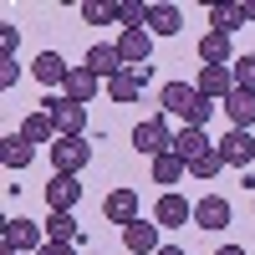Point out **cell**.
Instances as JSON below:
<instances>
[{"label": "cell", "mask_w": 255, "mask_h": 255, "mask_svg": "<svg viewBox=\"0 0 255 255\" xmlns=\"http://www.w3.org/2000/svg\"><path fill=\"white\" fill-rule=\"evenodd\" d=\"M245 15H250V20H255V0H250V5H245Z\"/></svg>", "instance_id": "d590c367"}, {"label": "cell", "mask_w": 255, "mask_h": 255, "mask_svg": "<svg viewBox=\"0 0 255 255\" xmlns=\"http://www.w3.org/2000/svg\"><path fill=\"white\" fill-rule=\"evenodd\" d=\"M163 113L184 118V128H204L209 118H215V102L199 97L194 82H168V87H163Z\"/></svg>", "instance_id": "6da1fadb"}, {"label": "cell", "mask_w": 255, "mask_h": 255, "mask_svg": "<svg viewBox=\"0 0 255 255\" xmlns=\"http://www.w3.org/2000/svg\"><path fill=\"white\" fill-rule=\"evenodd\" d=\"M153 36H179L184 31V10L179 5H148V20H143Z\"/></svg>", "instance_id": "2e32d148"}, {"label": "cell", "mask_w": 255, "mask_h": 255, "mask_svg": "<svg viewBox=\"0 0 255 255\" xmlns=\"http://www.w3.org/2000/svg\"><path fill=\"white\" fill-rule=\"evenodd\" d=\"M31 72H36V82H46V87H61V82H67V61H61L56 51H41L36 61H31Z\"/></svg>", "instance_id": "44dd1931"}, {"label": "cell", "mask_w": 255, "mask_h": 255, "mask_svg": "<svg viewBox=\"0 0 255 255\" xmlns=\"http://www.w3.org/2000/svg\"><path fill=\"white\" fill-rule=\"evenodd\" d=\"M5 250L41 255V250H46V230H41L36 220H26V215H15V220H5Z\"/></svg>", "instance_id": "7a4b0ae2"}, {"label": "cell", "mask_w": 255, "mask_h": 255, "mask_svg": "<svg viewBox=\"0 0 255 255\" xmlns=\"http://www.w3.org/2000/svg\"><path fill=\"white\" fill-rule=\"evenodd\" d=\"M102 215H108L113 225H123V230H128L133 220H143V215H138V194H133V189H113V194L102 199Z\"/></svg>", "instance_id": "8fae6325"}, {"label": "cell", "mask_w": 255, "mask_h": 255, "mask_svg": "<svg viewBox=\"0 0 255 255\" xmlns=\"http://www.w3.org/2000/svg\"><path fill=\"white\" fill-rule=\"evenodd\" d=\"M41 255H77V245H56V240H46V250Z\"/></svg>", "instance_id": "d6a6232c"}, {"label": "cell", "mask_w": 255, "mask_h": 255, "mask_svg": "<svg viewBox=\"0 0 255 255\" xmlns=\"http://www.w3.org/2000/svg\"><path fill=\"white\" fill-rule=\"evenodd\" d=\"M215 255H245V250H240V245H220Z\"/></svg>", "instance_id": "836d02e7"}, {"label": "cell", "mask_w": 255, "mask_h": 255, "mask_svg": "<svg viewBox=\"0 0 255 255\" xmlns=\"http://www.w3.org/2000/svg\"><path fill=\"white\" fill-rule=\"evenodd\" d=\"M87 72H92L97 82H102V77L113 82L118 72H128V61H123V51H118V46H92V51H87Z\"/></svg>", "instance_id": "5bb4252c"}, {"label": "cell", "mask_w": 255, "mask_h": 255, "mask_svg": "<svg viewBox=\"0 0 255 255\" xmlns=\"http://www.w3.org/2000/svg\"><path fill=\"white\" fill-rule=\"evenodd\" d=\"M158 255H184V250H179V245H163V250H158Z\"/></svg>", "instance_id": "e575fe53"}, {"label": "cell", "mask_w": 255, "mask_h": 255, "mask_svg": "<svg viewBox=\"0 0 255 255\" xmlns=\"http://www.w3.org/2000/svg\"><path fill=\"white\" fill-rule=\"evenodd\" d=\"M250 204H255V194H250Z\"/></svg>", "instance_id": "8d00e7d4"}, {"label": "cell", "mask_w": 255, "mask_h": 255, "mask_svg": "<svg viewBox=\"0 0 255 255\" xmlns=\"http://www.w3.org/2000/svg\"><path fill=\"white\" fill-rule=\"evenodd\" d=\"M113 20H118L123 31H138L143 20H148V5H143V0H113Z\"/></svg>", "instance_id": "d4e9b609"}, {"label": "cell", "mask_w": 255, "mask_h": 255, "mask_svg": "<svg viewBox=\"0 0 255 255\" xmlns=\"http://www.w3.org/2000/svg\"><path fill=\"white\" fill-rule=\"evenodd\" d=\"M61 97H67V102H92L97 97V77L87 67H72L67 82H61Z\"/></svg>", "instance_id": "ac0fdd59"}, {"label": "cell", "mask_w": 255, "mask_h": 255, "mask_svg": "<svg viewBox=\"0 0 255 255\" xmlns=\"http://www.w3.org/2000/svg\"><path fill=\"white\" fill-rule=\"evenodd\" d=\"M41 108L51 113V123H56V133H61V138H82V128H87V108H82V102H67V97H46Z\"/></svg>", "instance_id": "277c9868"}, {"label": "cell", "mask_w": 255, "mask_h": 255, "mask_svg": "<svg viewBox=\"0 0 255 255\" xmlns=\"http://www.w3.org/2000/svg\"><path fill=\"white\" fill-rule=\"evenodd\" d=\"M15 77H20L15 61H0V87H15Z\"/></svg>", "instance_id": "1f68e13d"}, {"label": "cell", "mask_w": 255, "mask_h": 255, "mask_svg": "<svg viewBox=\"0 0 255 255\" xmlns=\"http://www.w3.org/2000/svg\"><path fill=\"white\" fill-rule=\"evenodd\" d=\"M245 5H209V31H220V36H235L245 26Z\"/></svg>", "instance_id": "7402d4cb"}, {"label": "cell", "mask_w": 255, "mask_h": 255, "mask_svg": "<svg viewBox=\"0 0 255 255\" xmlns=\"http://www.w3.org/2000/svg\"><path fill=\"white\" fill-rule=\"evenodd\" d=\"M118 51H123V61H128V67H148V56H153V31H148V26H138V31H123Z\"/></svg>", "instance_id": "30bf717a"}, {"label": "cell", "mask_w": 255, "mask_h": 255, "mask_svg": "<svg viewBox=\"0 0 255 255\" xmlns=\"http://www.w3.org/2000/svg\"><path fill=\"white\" fill-rule=\"evenodd\" d=\"M82 20H87V26H108L113 20V0H82Z\"/></svg>", "instance_id": "f1b7e54d"}, {"label": "cell", "mask_w": 255, "mask_h": 255, "mask_svg": "<svg viewBox=\"0 0 255 255\" xmlns=\"http://www.w3.org/2000/svg\"><path fill=\"white\" fill-rule=\"evenodd\" d=\"M199 56H204V67H235V46H230V36H220V31H209L199 41Z\"/></svg>", "instance_id": "d6986e66"}, {"label": "cell", "mask_w": 255, "mask_h": 255, "mask_svg": "<svg viewBox=\"0 0 255 255\" xmlns=\"http://www.w3.org/2000/svg\"><path fill=\"white\" fill-rule=\"evenodd\" d=\"M220 158H225L230 168H250V163H255V138L245 133V128H230V133L220 138Z\"/></svg>", "instance_id": "8992f818"}, {"label": "cell", "mask_w": 255, "mask_h": 255, "mask_svg": "<svg viewBox=\"0 0 255 255\" xmlns=\"http://www.w3.org/2000/svg\"><path fill=\"white\" fill-rule=\"evenodd\" d=\"M133 148H138V153H148V158L168 153V148H174V133H168V123H163V118H143V123L133 128Z\"/></svg>", "instance_id": "5b68a950"}, {"label": "cell", "mask_w": 255, "mask_h": 255, "mask_svg": "<svg viewBox=\"0 0 255 255\" xmlns=\"http://www.w3.org/2000/svg\"><path fill=\"white\" fill-rule=\"evenodd\" d=\"M184 220H194V204H189L184 194H174V189H168V194L158 199V209H153V225H158V230H179Z\"/></svg>", "instance_id": "ba28073f"}, {"label": "cell", "mask_w": 255, "mask_h": 255, "mask_svg": "<svg viewBox=\"0 0 255 255\" xmlns=\"http://www.w3.org/2000/svg\"><path fill=\"white\" fill-rule=\"evenodd\" d=\"M92 163V143L87 138H56L51 143V168L56 174H82Z\"/></svg>", "instance_id": "3957f363"}, {"label": "cell", "mask_w": 255, "mask_h": 255, "mask_svg": "<svg viewBox=\"0 0 255 255\" xmlns=\"http://www.w3.org/2000/svg\"><path fill=\"white\" fill-rule=\"evenodd\" d=\"M230 72H235V87H240V92H255V56H235V67H230Z\"/></svg>", "instance_id": "f546056e"}, {"label": "cell", "mask_w": 255, "mask_h": 255, "mask_svg": "<svg viewBox=\"0 0 255 255\" xmlns=\"http://www.w3.org/2000/svg\"><path fill=\"white\" fill-rule=\"evenodd\" d=\"M220 168H225V158H220V143H209L204 153H199L194 163H189V174H194V179H215Z\"/></svg>", "instance_id": "83f0119b"}, {"label": "cell", "mask_w": 255, "mask_h": 255, "mask_svg": "<svg viewBox=\"0 0 255 255\" xmlns=\"http://www.w3.org/2000/svg\"><path fill=\"white\" fill-rule=\"evenodd\" d=\"M20 133H26V143H56V138H61L46 108H36V113H26V123H20Z\"/></svg>", "instance_id": "ffe728a7"}, {"label": "cell", "mask_w": 255, "mask_h": 255, "mask_svg": "<svg viewBox=\"0 0 255 255\" xmlns=\"http://www.w3.org/2000/svg\"><path fill=\"white\" fill-rule=\"evenodd\" d=\"M46 240H56V245H77V240H82V225H77L72 215H51V220H46Z\"/></svg>", "instance_id": "484cf974"}, {"label": "cell", "mask_w": 255, "mask_h": 255, "mask_svg": "<svg viewBox=\"0 0 255 255\" xmlns=\"http://www.w3.org/2000/svg\"><path fill=\"white\" fill-rule=\"evenodd\" d=\"M199 97H209V102H225L230 92H235V72L230 67H199Z\"/></svg>", "instance_id": "9c48e42d"}, {"label": "cell", "mask_w": 255, "mask_h": 255, "mask_svg": "<svg viewBox=\"0 0 255 255\" xmlns=\"http://www.w3.org/2000/svg\"><path fill=\"white\" fill-rule=\"evenodd\" d=\"M194 225H199V230H225V225H230V199L204 194V199L194 204Z\"/></svg>", "instance_id": "9a60e30c"}, {"label": "cell", "mask_w": 255, "mask_h": 255, "mask_svg": "<svg viewBox=\"0 0 255 255\" xmlns=\"http://www.w3.org/2000/svg\"><path fill=\"white\" fill-rule=\"evenodd\" d=\"M77 199H82L77 174H51V184H46V204H51V215H72Z\"/></svg>", "instance_id": "52a82bcc"}, {"label": "cell", "mask_w": 255, "mask_h": 255, "mask_svg": "<svg viewBox=\"0 0 255 255\" xmlns=\"http://www.w3.org/2000/svg\"><path fill=\"white\" fill-rule=\"evenodd\" d=\"M15 41H20V36H15V26H0V46H5V61H15Z\"/></svg>", "instance_id": "4dcf8cb0"}, {"label": "cell", "mask_w": 255, "mask_h": 255, "mask_svg": "<svg viewBox=\"0 0 255 255\" xmlns=\"http://www.w3.org/2000/svg\"><path fill=\"white\" fill-rule=\"evenodd\" d=\"M36 158V143H26V133H5L0 138V163L5 168H26Z\"/></svg>", "instance_id": "e0dca14e"}, {"label": "cell", "mask_w": 255, "mask_h": 255, "mask_svg": "<svg viewBox=\"0 0 255 255\" xmlns=\"http://www.w3.org/2000/svg\"><path fill=\"white\" fill-rule=\"evenodd\" d=\"M209 148V138H204V128H184V133H174V148H168V153H179L184 163H194L199 153Z\"/></svg>", "instance_id": "cb8c5ba5"}, {"label": "cell", "mask_w": 255, "mask_h": 255, "mask_svg": "<svg viewBox=\"0 0 255 255\" xmlns=\"http://www.w3.org/2000/svg\"><path fill=\"white\" fill-rule=\"evenodd\" d=\"M225 113H230V123H235V128H245V133H250V123H255V92H230L225 97Z\"/></svg>", "instance_id": "603a6c76"}, {"label": "cell", "mask_w": 255, "mask_h": 255, "mask_svg": "<svg viewBox=\"0 0 255 255\" xmlns=\"http://www.w3.org/2000/svg\"><path fill=\"white\" fill-rule=\"evenodd\" d=\"M123 245L133 250V255H158L163 245H158V225H148V220H133L123 230Z\"/></svg>", "instance_id": "4fadbf2b"}, {"label": "cell", "mask_w": 255, "mask_h": 255, "mask_svg": "<svg viewBox=\"0 0 255 255\" xmlns=\"http://www.w3.org/2000/svg\"><path fill=\"white\" fill-rule=\"evenodd\" d=\"M143 87H148V67H128V72H118V77L108 82V97H113V102H138Z\"/></svg>", "instance_id": "7c38bea8"}, {"label": "cell", "mask_w": 255, "mask_h": 255, "mask_svg": "<svg viewBox=\"0 0 255 255\" xmlns=\"http://www.w3.org/2000/svg\"><path fill=\"white\" fill-rule=\"evenodd\" d=\"M184 168H189V163H184L179 153H158V158H153V184H179Z\"/></svg>", "instance_id": "4316f807"}, {"label": "cell", "mask_w": 255, "mask_h": 255, "mask_svg": "<svg viewBox=\"0 0 255 255\" xmlns=\"http://www.w3.org/2000/svg\"><path fill=\"white\" fill-rule=\"evenodd\" d=\"M5 255H15V250H5Z\"/></svg>", "instance_id": "74e56055"}]
</instances>
